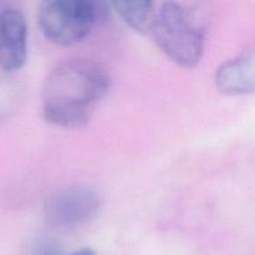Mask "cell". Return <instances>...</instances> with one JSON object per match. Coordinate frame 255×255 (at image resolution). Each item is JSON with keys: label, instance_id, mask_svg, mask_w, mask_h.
<instances>
[{"label": "cell", "instance_id": "2", "mask_svg": "<svg viewBox=\"0 0 255 255\" xmlns=\"http://www.w3.org/2000/svg\"><path fill=\"white\" fill-rule=\"evenodd\" d=\"M148 32L161 51L179 66L192 69L203 56L206 27L194 10L181 2L161 4Z\"/></svg>", "mask_w": 255, "mask_h": 255}, {"label": "cell", "instance_id": "3", "mask_svg": "<svg viewBox=\"0 0 255 255\" xmlns=\"http://www.w3.org/2000/svg\"><path fill=\"white\" fill-rule=\"evenodd\" d=\"M106 12L90 0H46L37 10V25L50 42L71 46L82 41Z\"/></svg>", "mask_w": 255, "mask_h": 255}, {"label": "cell", "instance_id": "1", "mask_svg": "<svg viewBox=\"0 0 255 255\" xmlns=\"http://www.w3.org/2000/svg\"><path fill=\"white\" fill-rule=\"evenodd\" d=\"M111 86V75L101 62L71 57L51 70L42 89V112L47 122L80 128Z\"/></svg>", "mask_w": 255, "mask_h": 255}, {"label": "cell", "instance_id": "4", "mask_svg": "<svg viewBox=\"0 0 255 255\" xmlns=\"http://www.w3.org/2000/svg\"><path fill=\"white\" fill-rule=\"evenodd\" d=\"M100 207L101 199L94 189L85 186H70L47 198L45 216L52 228L71 231L94 219Z\"/></svg>", "mask_w": 255, "mask_h": 255}, {"label": "cell", "instance_id": "5", "mask_svg": "<svg viewBox=\"0 0 255 255\" xmlns=\"http://www.w3.org/2000/svg\"><path fill=\"white\" fill-rule=\"evenodd\" d=\"M27 57V24L16 7L0 10V70L15 72Z\"/></svg>", "mask_w": 255, "mask_h": 255}, {"label": "cell", "instance_id": "6", "mask_svg": "<svg viewBox=\"0 0 255 255\" xmlns=\"http://www.w3.org/2000/svg\"><path fill=\"white\" fill-rule=\"evenodd\" d=\"M216 85L231 96L255 92V47L223 62L217 69Z\"/></svg>", "mask_w": 255, "mask_h": 255}, {"label": "cell", "instance_id": "7", "mask_svg": "<svg viewBox=\"0 0 255 255\" xmlns=\"http://www.w3.org/2000/svg\"><path fill=\"white\" fill-rule=\"evenodd\" d=\"M121 19L138 32L149 31L153 17V2L147 0H117L112 2Z\"/></svg>", "mask_w": 255, "mask_h": 255}, {"label": "cell", "instance_id": "8", "mask_svg": "<svg viewBox=\"0 0 255 255\" xmlns=\"http://www.w3.org/2000/svg\"><path fill=\"white\" fill-rule=\"evenodd\" d=\"M29 255H62V248L56 239L40 237L32 243Z\"/></svg>", "mask_w": 255, "mask_h": 255}, {"label": "cell", "instance_id": "9", "mask_svg": "<svg viewBox=\"0 0 255 255\" xmlns=\"http://www.w3.org/2000/svg\"><path fill=\"white\" fill-rule=\"evenodd\" d=\"M71 255H96L91 249H80V251L74 252Z\"/></svg>", "mask_w": 255, "mask_h": 255}]
</instances>
